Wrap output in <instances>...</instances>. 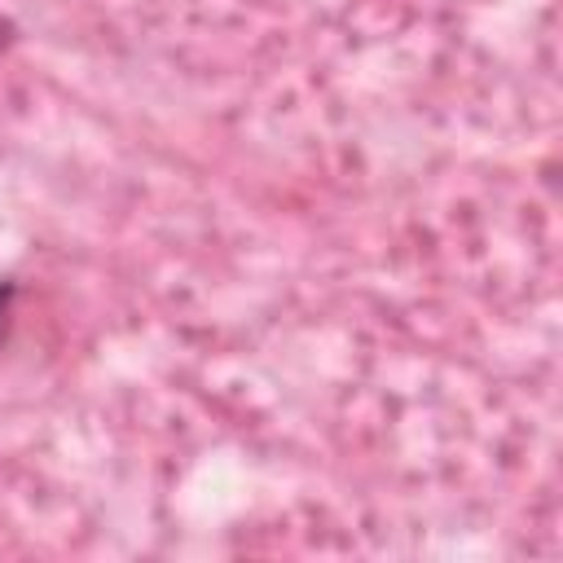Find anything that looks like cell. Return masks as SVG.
<instances>
[{
	"instance_id": "1",
	"label": "cell",
	"mask_w": 563,
	"mask_h": 563,
	"mask_svg": "<svg viewBox=\"0 0 563 563\" xmlns=\"http://www.w3.org/2000/svg\"><path fill=\"white\" fill-rule=\"evenodd\" d=\"M13 303H18V282L0 277V347L9 343V330H13Z\"/></svg>"
},
{
	"instance_id": "2",
	"label": "cell",
	"mask_w": 563,
	"mask_h": 563,
	"mask_svg": "<svg viewBox=\"0 0 563 563\" xmlns=\"http://www.w3.org/2000/svg\"><path fill=\"white\" fill-rule=\"evenodd\" d=\"M9 44H18V22H13L9 13H0V53H4Z\"/></svg>"
}]
</instances>
